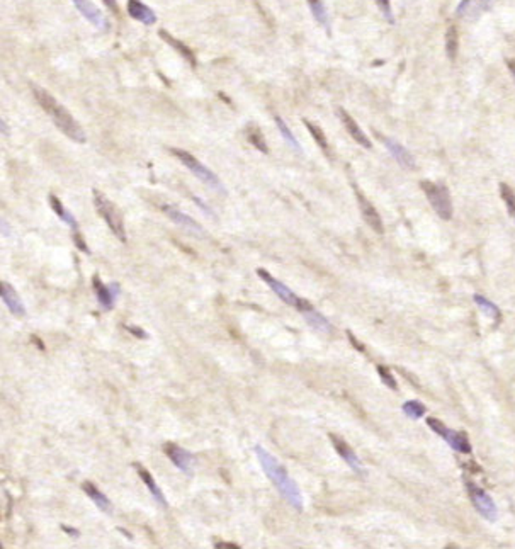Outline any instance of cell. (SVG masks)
Here are the masks:
<instances>
[{
  "label": "cell",
  "mask_w": 515,
  "mask_h": 549,
  "mask_svg": "<svg viewBox=\"0 0 515 549\" xmlns=\"http://www.w3.org/2000/svg\"><path fill=\"white\" fill-rule=\"evenodd\" d=\"M255 454L259 458L260 466L266 471L269 480L275 485L279 493L282 495V498L293 507L294 510L301 512L303 510V496H301L298 485L294 483L293 478L287 474V471L278 462V459L274 458L271 453H267L262 446H255Z\"/></svg>",
  "instance_id": "6da1fadb"
},
{
  "label": "cell",
  "mask_w": 515,
  "mask_h": 549,
  "mask_svg": "<svg viewBox=\"0 0 515 549\" xmlns=\"http://www.w3.org/2000/svg\"><path fill=\"white\" fill-rule=\"evenodd\" d=\"M33 94H35V99L38 100L39 106L43 107L44 113L50 116L51 121L57 125V128L65 134V136H69L70 140L77 141V143H85V141H87L84 128L78 125L77 119L73 118V116L50 94V92L33 85Z\"/></svg>",
  "instance_id": "7a4b0ae2"
},
{
  "label": "cell",
  "mask_w": 515,
  "mask_h": 549,
  "mask_svg": "<svg viewBox=\"0 0 515 549\" xmlns=\"http://www.w3.org/2000/svg\"><path fill=\"white\" fill-rule=\"evenodd\" d=\"M92 196H94V206L97 209V213L102 216V219L107 223V226L111 228V231L116 235V238L121 240L123 244H126V242H128V237H126L125 222H123L121 211H119V209L116 208L114 204L111 203L102 192H100V190L94 189Z\"/></svg>",
  "instance_id": "3957f363"
},
{
  "label": "cell",
  "mask_w": 515,
  "mask_h": 549,
  "mask_svg": "<svg viewBox=\"0 0 515 549\" xmlns=\"http://www.w3.org/2000/svg\"><path fill=\"white\" fill-rule=\"evenodd\" d=\"M170 152L174 153V155L177 156V159L181 160V162L184 163V165L188 167V169L191 170L197 179H199V181H203L204 184L210 186L213 190H218V192H222V194L226 192L225 186H223V182L219 181L218 175H216L215 172H211L210 169H208L206 165H203V163H201L199 160H197L196 156L192 155V153H189V152H186V150H181V148H172Z\"/></svg>",
  "instance_id": "277c9868"
},
{
  "label": "cell",
  "mask_w": 515,
  "mask_h": 549,
  "mask_svg": "<svg viewBox=\"0 0 515 549\" xmlns=\"http://www.w3.org/2000/svg\"><path fill=\"white\" fill-rule=\"evenodd\" d=\"M420 188L424 190L425 196H427L432 209L437 213L439 218L442 219L453 218V201H451L449 190H447L446 186L435 184V182L431 181H422Z\"/></svg>",
  "instance_id": "5b68a950"
},
{
  "label": "cell",
  "mask_w": 515,
  "mask_h": 549,
  "mask_svg": "<svg viewBox=\"0 0 515 549\" xmlns=\"http://www.w3.org/2000/svg\"><path fill=\"white\" fill-rule=\"evenodd\" d=\"M257 274H259V278L262 279V281L266 282V285L271 287L275 294H278L279 300L284 301L286 305L293 306V308H296L298 312H301V313L306 312V309L313 308V305L309 303V301H306V300H303V298L298 296V294H294L293 291H291L289 287L284 285V282L278 281V279H275L274 276L269 274L267 271H264V269H257Z\"/></svg>",
  "instance_id": "8992f818"
},
{
  "label": "cell",
  "mask_w": 515,
  "mask_h": 549,
  "mask_svg": "<svg viewBox=\"0 0 515 549\" xmlns=\"http://www.w3.org/2000/svg\"><path fill=\"white\" fill-rule=\"evenodd\" d=\"M427 425L431 431H434L435 434L442 437L444 440H446L447 444H449L451 447H453L456 453H462V454H469L471 453V442H469L468 435L464 434V432H458V431H453V429L446 427V425L442 424V422L439 420V418H427Z\"/></svg>",
  "instance_id": "52a82bcc"
},
{
  "label": "cell",
  "mask_w": 515,
  "mask_h": 549,
  "mask_svg": "<svg viewBox=\"0 0 515 549\" xmlns=\"http://www.w3.org/2000/svg\"><path fill=\"white\" fill-rule=\"evenodd\" d=\"M464 485H466V490H468L469 498H471L473 502V507L478 510V514H480L483 519H487V521H495L496 515H498V509H496L494 498H491L483 488H480L476 483H473V481L464 480Z\"/></svg>",
  "instance_id": "ba28073f"
},
{
  "label": "cell",
  "mask_w": 515,
  "mask_h": 549,
  "mask_svg": "<svg viewBox=\"0 0 515 549\" xmlns=\"http://www.w3.org/2000/svg\"><path fill=\"white\" fill-rule=\"evenodd\" d=\"M73 3H75L78 12L91 22L94 28L99 29V31H109L111 29L109 21H107V17L104 16L102 10H100L97 6H94L91 0H73Z\"/></svg>",
  "instance_id": "9c48e42d"
},
{
  "label": "cell",
  "mask_w": 515,
  "mask_h": 549,
  "mask_svg": "<svg viewBox=\"0 0 515 549\" xmlns=\"http://www.w3.org/2000/svg\"><path fill=\"white\" fill-rule=\"evenodd\" d=\"M160 208H162V211L169 216L175 225L182 226L186 231L196 235V237H206V231H204V228L201 226L197 222H194L191 216H188L186 213H182L181 209L170 206V204H162Z\"/></svg>",
  "instance_id": "30bf717a"
},
{
  "label": "cell",
  "mask_w": 515,
  "mask_h": 549,
  "mask_svg": "<svg viewBox=\"0 0 515 549\" xmlns=\"http://www.w3.org/2000/svg\"><path fill=\"white\" fill-rule=\"evenodd\" d=\"M165 454L169 456V459L174 462L175 468L181 469L182 473L186 474H192L194 473V466H196V459L191 453H188L186 449H182L181 446L177 444H165Z\"/></svg>",
  "instance_id": "8fae6325"
},
{
  "label": "cell",
  "mask_w": 515,
  "mask_h": 549,
  "mask_svg": "<svg viewBox=\"0 0 515 549\" xmlns=\"http://www.w3.org/2000/svg\"><path fill=\"white\" fill-rule=\"evenodd\" d=\"M92 286H94L97 301H99V305L102 306V309H113L116 300H118L119 293H121V287H119L118 282H113V285L106 286L102 281H100L99 276H96V278L92 279Z\"/></svg>",
  "instance_id": "7c38bea8"
},
{
  "label": "cell",
  "mask_w": 515,
  "mask_h": 549,
  "mask_svg": "<svg viewBox=\"0 0 515 549\" xmlns=\"http://www.w3.org/2000/svg\"><path fill=\"white\" fill-rule=\"evenodd\" d=\"M494 0H461L456 9V16L464 21H475L491 9Z\"/></svg>",
  "instance_id": "4fadbf2b"
},
{
  "label": "cell",
  "mask_w": 515,
  "mask_h": 549,
  "mask_svg": "<svg viewBox=\"0 0 515 549\" xmlns=\"http://www.w3.org/2000/svg\"><path fill=\"white\" fill-rule=\"evenodd\" d=\"M330 440H332V444H334L337 454L341 456L347 465H349V468H352V471H356L357 474H364L363 462H361L359 456L354 453L352 447H350L345 440L341 439V437H337L335 434H330Z\"/></svg>",
  "instance_id": "5bb4252c"
},
{
  "label": "cell",
  "mask_w": 515,
  "mask_h": 549,
  "mask_svg": "<svg viewBox=\"0 0 515 549\" xmlns=\"http://www.w3.org/2000/svg\"><path fill=\"white\" fill-rule=\"evenodd\" d=\"M356 196H357V203H359L361 213H363L364 222L368 223V225L371 226L372 230L376 231V233L383 235L384 233V226H383V219H381V216H379L378 209H376L371 203H369L368 197L363 196L359 189H356Z\"/></svg>",
  "instance_id": "9a60e30c"
},
{
  "label": "cell",
  "mask_w": 515,
  "mask_h": 549,
  "mask_svg": "<svg viewBox=\"0 0 515 549\" xmlns=\"http://www.w3.org/2000/svg\"><path fill=\"white\" fill-rule=\"evenodd\" d=\"M337 116H338V119L342 121V125H343V128H345V132L349 133L350 136H352L354 141H357V143H359L361 147H364V148H371L372 147L371 140H369V138L365 136V133L363 132V128H361V126L357 125L356 119H354L352 116L347 113L345 109L338 107Z\"/></svg>",
  "instance_id": "2e32d148"
},
{
  "label": "cell",
  "mask_w": 515,
  "mask_h": 549,
  "mask_svg": "<svg viewBox=\"0 0 515 549\" xmlns=\"http://www.w3.org/2000/svg\"><path fill=\"white\" fill-rule=\"evenodd\" d=\"M384 147L388 148V152L391 153V156H393L395 160H397L398 163L403 167V169L406 170H413L415 169V159H413V155L406 150L403 145L398 143L397 140H393V138H388V136H381Z\"/></svg>",
  "instance_id": "e0dca14e"
},
{
  "label": "cell",
  "mask_w": 515,
  "mask_h": 549,
  "mask_svg": "<svg viewBox=\"0 0 515 549\" xmlns=\"http://www.w3.org/2000/svg\"><path fill=\"white\" fill-rule=\"evenodd\" d=\"M0 296H2V301L6 303V306L9 308V312L12 313V315H16V316H24L26 315L24 303L21 301V298H19V294H17V291L14 289V287L9 285V282L3 281L2 285H0Z\"/></svg>",
  "instance_id": "ac0fdd59"
},
{
  "label": "cell",
  "mask_w": 515,
  "mask_h": 549,
  "mask_svg": "<svg viewBox=\"0 0 515 549\" xmlns=\"http://www.w3.org/2000/svg\"><path fill=\"white\" fill-rule=\"evenodd\" d=\"M128 14L133 17L134 21L141 22L145 26H153L156 22V14L153 12V9L143 3L141 0H128Z\"/></svg>",
  "instance_id": "d6986e66"
},
{
  "label": "cell",
  "mask_w": 515,
  "mask_h": 549,
  "mask_svg": "<svg viewBox=\"0 0 515 549\" xmlns=\"http://www.w3.org/2000/svg\"><path fill=\"white\" fill-rule=\"evenodd\" d=\"M136 471H138V474H140L141 480H143V483L147 485L148 492L152 493V496L155 498V502L159 503V505L162 507V509H169V503H167V498L163 496V493L159 488V485L155 483V480H153V476L150 474V471H147L145 468H141L140 465H136Z\"/></svg>",
  "instance_id": "ffe728a7"
},
{
  "label": "cell",
  "mask_w": 515,
  "mask_h": 549,
  "mask_svg": "<svg viewBox=\"0 0 515 549\" xmlns=\"http://www.w3.org/2000/svg\"><path fill=\"white\" fill-rule=\"evenodd\" d=\"M82 488H84V492L87 493L89 498H91L100 510L106 512V514H113V503H111V500L107 498V496L104 495V493L100 492L94 483H91V481H85V483L82 485Z\"/></svg>",
  "instance_id": "44dd1931"
},
{
  "label": "cell",
  "mask_w": 515,
  "mask_h": 549,
  "mask_svg": "<svg viewBox=\"0 0 515 549\" xmlns=\"http://www.w3.org/2000/svg\"><path fill=\"white\" fill-rule=\"evenodd\" d=\"M50 204H51V209L57 213V216L60 219H62L63 223H66V225L72 228L73 231H78V223H77L75 216H73L69 209H65V206L62 204V201H60L57 196H53V194L50 196Z\"/></svg>",
  "instance_id": "7402d4cb"
},
{
  "label": "cell",
  "mask_w": 515,
  "mask_h": 549,
  "mask_svg": "<svg viewBox=\"0 0 515 549\" xmlns=\"http://www.w3.org/2000/svg\"><path fill=\"white\" fill-rule=\"evenodd\" d=\"M303 315H305L306 322L311 325L313 328H316L318 332H323V334H332V330H334V328H332V323L325 318L322 313L316 312L315 308L306 309V312H303Z\"/></svg>",
  "instance_id": "603a6c76"
},
{
  "label": "cell",
  "mask_w": 515,
  "mask_h": 549,
  "mask_svg": "<svg viewBox=\"0 0 515 549\" xmlns=\"http://www.w3.org/2000/svg\"><path fill=\"white\" fill-rule=\"evenodd\" d=\"M308 2L309 10H311L313 17H315L316 22L320 26H323L327 31H330V17H328L327 7H325L323 0H306Z\"/></svg>",
  "instance_id": "cb8c5ba5"
},
{
  "label": "cell",
  "mask_w": 515,
  "mask_h": 549,
  "mask_svg": "<svg viewBox=\"0 0 515 549\" xmlns=\"http://www.w3.org/2000/svg\"><path fill=\"white\" fill-rule=\"evenodd\" d=\"M459 50V35L456 26H449L446 31V55L451 62H454L458 57Z\"/></svg>",
  "instance_id": "d4e9b609"
},
{
  "label": "cell",
  "mask_w": 515,
  "mask_h": 549,
  "mask_svg": "<svg viewBox=\"0 0 515 549\" xmlns=\"http://www.w3.org/2000/svg\"><path fill=\"white\" fill-rule=\"evenodd\" d=\"M473 301H475V303L478 305V308H480L485 315H488L490 318H494V320H500L502 313H500V308L494 303V301H490L488 298L481 296V294H475V296H473Z\"/></svg>",
  "instance_id": "484cf974"
},
{
  "label": "cell",
  "mask_w": 515,
  "mask_h": 549,
  "mask_svg": "<svg viewBox=\"0 0 515 549\" xmlns=\"http://www.w3.org/2000/svg\"><path fill=\"white\" fill-rule=\"evenodd\" d=\"M274 121H275V125H278L279 133H281V136L284 138L286 143L289 145V147L293 148L294 152H303V150H301V145L298 143V140H296V138H294L293 132H291L289 126H287L286 123L282 121V118H279V116H274Z\"/></svg>",
  "instance_id": "4316f807"
},
{
  "label": "cell",
  "mask_w": 515,
  "mask_h": 549,
  "mask_svg": "<svg viewBox=\"0 0 515 549\" xmlns=\"http://www.w3.org/2000/svg\"><path fill=\"white\" fill-rule=\"evenodd\" d=\"M159 35H160V38H163V39H165L167 43H169L172 48H175V50H177L179 53H181L182 57H184L186 60H188V62H191L192 65H196V58H194L192 51L189 50V48L186 46V44H182L181 41H179V39H174V38H172V36L169 35V33H167V31H163V29H162V31L159 33Z\"/></svg>",
  "instance_id": "83f0119b"
},
{
  "label": "cell",
  "mask_w": 515,
  "mask_h": 549,
  "mask_svg": "<svg viewBox=\"0 0 515 549\" xmlns=\"http://www.w3.org/2000/svg\"><path fill=\"white\" fill-rule=\"evenodd\" d=\"M247 140L250 141V145H252V147L257 148V150H260L262 153H269L266 138H264V134L259 128H255V126H249Z\"/></svg>",
  "instance_id": "f1b7e54d"
},
{
  "label": "cell",
  "mask_w": 515,
  "mask_h": 549,
  "mask_svg": "<svg viewBox=\"0 0 515 549\" xmlns=\"http://www.w3.org/2000/svg\"><path fill=\"white\" fill-rule=\"evenodd\" d=\"M425 412H427V408H425L424 403L415 402V399L403 403V413L412 418V420H419L420 417L425 415Z\"/></svg>",
  "instance_id": "f546056e"
},
{
  "label": "cell",
  "mask_w": 515,
  "mask_h": 549,
  "mask_svg": "<svg viewBox=\"0 0 515 549\" xmlns=\"http://www.w3.org/2000/svg\"><path fill=\"white\" fill-rule=\"evenodd\" d=\"M500 197L505 203L510 218L515 222V192L507 184H500Z\"/></svg>",
  "instance_id": "4dcf8cb0"
},
{
  "label": "cell",
  "mask_w": 515,
  "mask_h": 549,
  "mask_svg": "<svg viewBox=\"0 0 515 549\" xmlns=\"http://www.w3.org/2000/svg\"><path fill=\"white\" fill-rule=\"evenodd\" d=\"M305 126L308 128L309 134H311V136L315 138L316 145H318V147L322 148L323 152H328V141H327V138H325V133L322 132V129H320L316 125H313V123L306 121V119H305Z\"/></svg>",
  "instance_id": "1f68e13d"
},
{
  "label": "cell",
  "mask_w": 515,
  "mask_h": 549,
  "mask_svg": "<svg viewBox=\"0 0 515 549\" xmlns=\"http://www.w3.org/2000/svg\"><path fill=\"white\" fill-rule=\"evenodd\" d=\"M376 369H378V375H379V378L383 379V383L386 384L388 388H391V390L397 391L398 390V384H397V381H395L393 375L390 372V369H388L386 366H383V364H379Z\"/></svg>",
  "instance_id": "d6a6232c"
},
{
  "label": "cell",
  "mask_w": 515,
  "mask_h": 549,
  "mask_svg": "<svg viewBox=\"0 0 515 549\" xmlns=\"http://www.w3.org/2000/svg\"><path fill=\"white\" fill-rule=\"evenodd\" d=\"M376 6L379 7V10H381L384 19L390 22V24H393L395 17H393V10H391L390 0H376Z\"/></svg>",
  "instance_id": "836d02e7"
},
{
  "label": "cell",
  "mask_w": 515,
  "mask_h": 549,
  "mask_svg": "<svg viewBox=\"0 0 515 549\" xmlns=\"http://www.w3.org/2000/svg\"><path fill=\"white\" fill-rule=\"evenodd\" d=\"M73 242H75V245L78 246V249L82 250V252H85V253H91V252H89L87 245H85L84 238H82L80 235H78V231H73Z\"/></svg>",
  "instance_id": "e575fe53"
},
{
  "label": "cell",
  "mask_w": 515,
  "mask_h": 549,
  "mask_svg": "<svg viewBox=\"0 0 515 549\" xmlns=\"http://www.w3.org/2000/svg\"><path fill=\"white\" fill-rule=\"evenodd\" d=\"M128 328L129 332H132L133 335H136L138 339H147V334H145L143 330H141V328H138V327H126Z\"/></svg>",
  "instance_id": "d590c367"
},
{
  "label": "cell",
  "mask_w": 515,
  "mask_h": 549,
  "mask_svg": "<svg viewBox=\"0 0 515 549\" xmlns=\"http://www.w3.org/2000/svg\"><path fill=\"white\" fill-rule=\"evenodd\" d=\"M102 2L106 3L107 9L113 10L114 14H118V12H119V7H118V2H116V0H102Z\"/></svg>",
  "instance_id": "8d00e7d4"
},
{
  "label": "cell",
  "mask_w": 515,
  "mask_h": 549,
  "mask_svg": "<svg viewBox=\"0 0 515 549\" xmlns=\"http://www.w3.org/2000/svg\"><path fill=\"white\" fill-rule=\"evenodd\" d=\"M194 201H196V203H197V206H199L201 209H203V211H204V213H206V215H210V216H213V211H211V209H210V208H208V206H206V204H204V203H203V201H201V199H199V197H194Z\"/></svg>",
  "instance_id": "74e56055"
},
{
  "label": "cell",
  "mask_w": 515,
  "mask_h": 549,
  "mask_svg": "<svg viewBox=\"0 0 515 549\" xmlns=\"http://www.w3.org/2000/svg\"><path fill=\"white\" fill-rule=\"evenodd\" d=\"M215 548H233V549H240L238 544H233V543H216Z\"/></svg>",
  "instance_id": "f35d334b"
},
{
  "label": "cell",
  "mask_w": 515,
  "mask_h": 549,
  "mask_svg": "<svg viewBox=\"0 0 515 549\" xmlns=\"http://www.w3.org/2000/svg\"><path fill=\"white\" fill-rule=\"evenodd\" d=\"M347 335H349V339H350V343H354V345H356V347H357V349H359V350H364V347H363V345H361V343H359V342H357V339H356V337H354V335H352V334H350V332H347Z\"/></svg>",
  "instance_id": "ab89813d"
},
{
  "label": "cell",
  "mask_w": 515,
  "mask_h": 549,
  "mask_svg": "<svg viewBox=\"0 0 515 549\" xmlns=\"http://www.w3.org/2000/svg\"><path fill=\"white\" fill-rule=\"evenodd\" d=\"M62 529L65 530L66 534H70V536H73V537H78V536H80V532H77V530L73 529V528H66V525H62Z\"/></svg>",
  "instance_id": "60d3db41"
},
{
  "label": "cell",
  "mask_w": 515,
  "mask_h": 549,
  "mask_svg": "<svg viewBox=\"0 0 515 549\" xmlns=\"http://www.w3.org/2000/svg\"><path fill=\"white\" fill-rule=\"evenodd\" d=\"M507 65H509V70L512 72L514 80H515V60H509V62H507Z\"/></svg>",
  "instance_id": "b9f144b4"
},
{
  "label": "cell",
  "mask_w": 515,
  "mask_h": 549,
  "mask_svg": "<svg viewBox=\"0 0 515 549\" xmlns=\"http://www.w3.org/2000/svg\"><path fill=\"white\" fill-rule=\"evenodd\" d=\"M33 341H35V342H36V345H39L41 349H44V345H43V342H41V339L35 337V335H33Z\"/></svg>",
  "instance_id": "7bdbcfd3"
},
{
  "label": "cell",
  "mask_w": 515,
  "mask_h": 549,
  "mask_svg": "<svg viewBox=\"0 0 515 549\" xmlns=\"http://www.w3.org/2000/svg\"><path fill=\"white\" fill-rule=\"evenodd\" d=\"M2 132H3V133H7V125H6V121H2Z\"/></svg>",
  "instance_id": "ee69618b"
}]
</instances>
